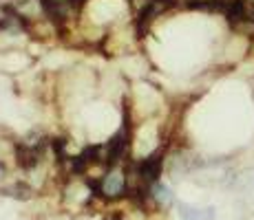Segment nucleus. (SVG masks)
<instances>
[{
  "instance_id": "1",
  "label": "nucleus",
  "mask_w": 254,
  "mask_h": 220,
  "mask_svg": "<svg viewBox=\"0 0 254 220\" xmlns=\"http://www.w3.org/2000/svg\"><path fill=\"white\" fill-rule=\"evenodd\" d=\"M126 189V176L122 172H117V170H113V172H109L104 176V180H102V192L106 194V196H120V194H124Z\"/></svg>"
},
{
  "instance_id": "2",
  "label": "nucleus",
  "mask_w": 254,
  "mask_h": 220,
  "mask_svg": "<svg viewBox=\"0 0 254 220\" xmlns=\"http://www.w3.org/2000/svg\"><path fill=\"white\" fill-rule=\"evenodd\" d=\"M179 216L182 220H214V209H201V207H188L179 205Z\"/></svg>"
}]
</instances>
